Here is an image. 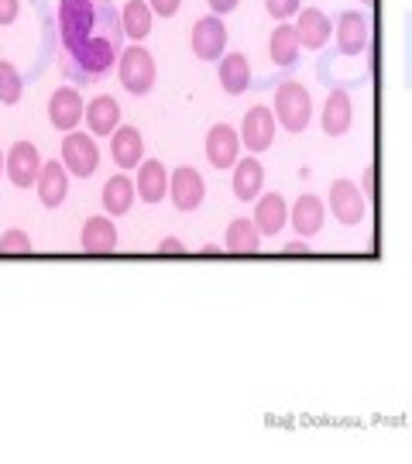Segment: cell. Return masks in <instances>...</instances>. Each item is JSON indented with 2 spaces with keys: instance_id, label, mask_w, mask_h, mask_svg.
Returning a JSON list of instances; mask_svg holds the SVG:
<instances>
[{
  "instance_id": "9a60e30c",
  "label": "cell",
  "mask_w": 412,
  "mask_h": 464,
  "mask_svg": "<svg viewBox=\"0 0 412 464\" xmlns=\"http://www.w3.org/2000/svg\"><path fill=\"white\" fill-rule=\"evenodd\" d=\"M323 220H327V203L313 193H302L289 210V224L296 227L299 237H313L323 231Z\"/></svg>"
},
{
  "instance_id": "603a6c76",
  "label": "cell",
  "mask_w": 412,
  "mask_h": 464,
  "mask_svg": "<svg viewBox=\"0 0 412 464\" xmlns=\"http://www.w3.org/2000/svg\"><path fill=\"white\" fill-rule=\"evenodd\" d=\"M86 128L90 134H100V138H107V134H114L120 128V103L114 97H93L86 103Z\"/></svg>"
},
{
  "instance_id": "cb8c5ba5",
  "label": "cell",
  "mask_w": 412,
  "mask_h": 464,
  "mask_svg": "<svg viewBox=\"0 0 412 464\" xmlns=\"http://www.w3.org/2000/svg\"><path fill=\"white\" fill-rule=\"evenodd\" d=\"M299 52H302V42H299L296 24H285V21H282L279 28L272 32V38H268V55H272V63L279 69L296 66Z\"/></svg>"
},
{
  "instance_id": "d590c367",
  "label": "cell",
  "mask_w": 412,
  "mask_h": 464,
  "mask_svg": "<svg viewBox=\"0 0 412 464\" xmlns=\"http://www.w3.org/2000/svg\"><path fill=\"white\" fill-rule=\"evenodd\" d=\"M361 189H364V197L368 199H375V169H368V172H364Z\"/></svg>"
},
{
  "instance_id": "30bf717a",
  "label": "cell",
  "mask_w": 412,
  "mask_h": 464,
  "mask_svg": "<svg viewBox=\"0 0 412 464\" xmlns=\"http://www.w3.org/2000/svg\"><path fill=\"white\" fill-rule=\"evenodd\" d=\"M42 155L32 141H14L7 149V179L17 186V189H28V186L38 183V172H42Z\"/></svg>"
},
{
  "instance_id": "e0dca14e",
  "label": "cell",
  "mask_w": 412,
  "mask_h": 464,
  "mask_svg": "<svg viewBox=\"0 0 412 464\" xmlns=\"http://www.w3.org/2000/svg\"><path fill=\"white\" fill-rule=\"evenodd\" d=\"M110 159H114L120 169L141 166V162H145V138H141V131L120 124V128L110 134Z\"/></svg>"
},
{
  "instance_id": "8992f818",
  "label": "cell",
  "mask_w": 412,
  "mask_h": 464,
  "mask_svg": "<svg viewBox=\"0 0 412 464\" xmlns=\"http://www.w3.org/2000/svg\"><path fill=\"white\" fill-rule=\"evenodd\" d=\"M62 166L69 169V176H80V179H90L97 172L100 149L93 141V134L66 131V138H62Z\"/></svg>"
},
{
  "instance_id": "6da1fadb",
  "label": "cell",
  "mask_w": 412,
  "mask_h": 464,
  "mask_svg": "<svg viewBox=\"0 0 412 464\" xmlns=\"http://www.w3.org/2000/svg\"><path fill=\"white\" fill-rule=\"evenodd\" d=\"M103 17H114L110 7H103V0H59V34L66 52L93 38Z\"/></svg>"
},
{
  "instance_id": "d6986e66",
  "label": "cell",
  "mask_w": 412,
  "mask_h": 464,
  "mask_svg": "<svg viewBox=\"0 0 412 464\" xmlns=\"http://www.w3.org/2000/svg\"><path fill=\"white\" fill-rule=\"evenodd\" d=\"M80 248L86 255H110L117 248V227L110 214L107 217H90L80 231Z\"/></svg>"
},
{
  "instance_id": "5bb4252c",
  "label": "cell",
  "mask_w": 412,
  "mask_h": 464,
  "mask_svg": "<svg viewBox=\"0 0 412 464\" xmlns=\"http://www.w3.org/2000/svg\"><path fill=\"white\" fill-rule=\"evenodd\" d=\"M34 189H38V199H42V207H49V210H55V207H62V203H66L69 169L62 166V159H59V162L52 159V162H45V166H42Z\"/></svg>"
},
{
  "instance_id": "83f0119b",
  "label": "cell",
  "mask_w": 412,
  "mask_h": 464,
  "mask_svg": "<svg viewBox=\"0 0 412 464\" xmlns=\"http://www.w3.org/2000/svg\"><path fill=\"white\" fill-rule=\"evenodd\" d=\"M224 245H227V251H234V255H254V251H262V231L254 227V220L237 217V220L227 224Z\"/></svg>"
},
{
  "instance_id": "4fadbf2b",
  "label": "cell",
  "mask_w": 412,
  "mask_h": 464,
  "mask_svg": "<svg viewBox=\"0 0 412 464\" xmlns=\"http://www.w3.org/2000/svg\"><path fill=\"white\" fill-rule=\"evenodd\" d=\"M168 197L176 203V210H196L203 197H206V183H203V176H199L193 166H182L172 172V179H168Z\"/></svg>"
},
{
  "instance_id": "ba28073f",
  "label": "cell",
  "mask_w": 412,
  "mask_h": 464,
  "mask_svg": "<svg viewBox=\"0 0 412 464\" xmlns=\"http://www.w3.org/2000/svg\"><path fill=\"white\" fill-rule=\"evenodd\" d=\"M333 38H337L340 55L358 59V55H364L368 45H371V24H368V17L358 14V11H344V14L337 17V24H333Z\"/></svg>"
},
{
  "instance_id": "7c38bea8",
  "label": "cell",
  "mask_w": 412,
  "mask_h": 464,
  "mask_svg": "<svg viewBox=\"0 0 412 464\" xmlns=\"http://www.w3.org/2000/svg\"><path fill=\"white\" fill-rule=\"evenodd\" d=\"M82 117H86V107H82V97L76 86H59L49 97L52 128H59V131H76V124H80Z\"/></svg>"
},
{
  "instance_id": "3957f363",
  "label": "cell",
  "mask_w": 412,
  "mask_h": 464,
  "mask_svg": "<svg viewBox=\"0 0 412 464\" xmlns=\"http://www.w3.org/2000/svg\"><path fill=\"white\" fill-rule=\"evenodd\" d=\"M275 121L289 134H302L313 121V97L299 80H285L275 90Z\"/></svg>"
},
{
  "instance_id": "8d00e7d4",
  "label": "cell",
  "mask_w": 412,
  "mask_h": 464,
  "mask_svg": "<svg viewBox=\"0 0 412 464\" xmlns=\"http://www.w3.org/2000/svg\"><path fill=\"white\" fill-rule=\"evenodd\" d=\"M306 237H302V241H292V245H285V255H306Z\"/></svg>"
},
{
  "instance_id": "e575fe53",
  "label": "cell",
  "mask_w": 412,
  "mask_h": 464,
  "mask_svg": "<svg viewBox=\"0 0 412 464\" xmlns=\"http://www.w3.org/2000/svg\"><path fill=\"white\" fill-rule=\"evenodd\" d=\"M158 251H162V255H186V245H182L179 237H162Z\"/></svg>"
},
{
  "instance_id": "44dd1931",
  "label": "cell",
  "mask_w": 412,
  "mask_h": 464,
  "mask_svg": "<svg viewBox=\"0 0 412 464\" xmlns=\"http://www.w3.org/2000/svg\"><path fill=\"white\" fill-rule=\"evenodd\" d=\"M262 186H264V166L254 159V155H247V159H237V166H234V176H231V189L234 197L247 203V199H258L262 197Z\"/></svg>"
},
{
  "instance_id": "277c9868",
  "label": "cell",
  "mask_w": 412,
  "mask_h": 464,
  "mask_svg": "<svg viewBox=\"0 0 412 464\" xmlns=\"http://www.w3.org/2000/svg\"><path fill=\"white\" fill-rule=\"evenodd\" d=\"M117 80L131 97H145L155 86V59L141 45H128L117 59Z\"/></svg>"
},
{
  "instance_id": "f35d334b",
  "label": "cell",
  "mask_w": 412,
  "mask_h": 464,
  "mask_svg": "<svg viewBox=\"0 0 412 464\" xmlns=\"http://www.w3.org/2000/svg\"><path fill=\"white\" fill-rule=\"evenodd\" d=\"M361 4H364V7H371V4H375V0H361Z\"/></svg>"
},
{
  "instance_id": "ac0fdd59",
  "label": "cell",
  "mask_w": 412,
  "mask_h": 464,
  "mask_svg": "<svg viewBox=\"0 0 412 464\" xmlns=\"http://www.w3.org/2000/svg\"><path fill=\"white\" fill-rule=\"evenodd\" d=\"M296 17H299L296 32H299V42H302V49H310V52L323 49V45L330 42V34H333V24H330V17L323 14L320 7H302Z\"/></svg>"
},
{
  "instance_id": "7a4b0ae2",
  "label": "cell",
  "mask_w": 412,
  "mask_h": 464,
  "mask_svg": "<svg viewBox=\"0 0 412 464\" xmlns=\"http://www.w3.org/2000/svg\"><path fill=\"white\" fill-rule=\"evenodd\" d=\"M120 59V52H117V38H107V34H93V38H86L82 45L66 52V69L69 76H80V80H97L103 72H110L114 63Z\"/></svg>"
},
{
  "instance_id": "484cf974",
  "label": "cell",
  "mask_w": 412,
  "mask_h": 464,
  "mask_svg": "<svg viewBox=\"0 0 412 464\" xmlns=\"http://www.w3.org/2000/svg\"><path fill=\"white\" fill-rule=\"evenodd\" d=\"M220 86H224V93H244L247 86H251V63H247L244 52H231V55H224L220 59Z\"/></svg>"
},
{
  "instance_id": "5b68a950",
  "label": "cell",
  "mask_w": 412,
  "mask_h": 464,
  "mask_svg": "<svg viewBox=\"0 0 412 464\" xmlns=\"http://www.w3.org/2000/svg\"><path fill=\"white\" fill-rule=\"evenodd\" d=\"M189 49L199 63H216L224 49H227V24L220 14H206L193 24V34H189Z\"/></svg>"
},
{
  "instance_id": "8fae6325",
  "label": "cell",
  "mask_w": 412,
  "mask_h": 464,
  "mask_svg": "<svg viewBox=\"0 0 412 464\" xmlns=\"http://www.w3.org/2000/svg\"><path fill=\"white\" fill-rule=\"evenodd\" d=\"M206 159L214 169H234L241 159V131L231 124H214L206 131Z\"/></svg>"
},
{
  "instance_id": "f546056e",
  "label": "cell",
  "mask_w": 412,
  "mask_h": 464,
  "mask_svg": "<svg viewBox=\"0 0 412 464\" xmlns=\"http://www.w3.org/2000/svg\"><path fill=\"white\" fill-rule=\"evenodd\" d=\"M32 251V237L24 231H4L0 234V255H28Z\"/></svg>"
},
{
  "instance_id": "52a82bcc",
  "label": "cell",
  "mask_w": 412,
  "mask_h": 464,
  "mask_svg": "<svg viewBox=\"0 0 412 464\" xmlns=\"http://www.w3.org/2000/svg\"><path fill=\"white\" fill-rule=\"evenodd\" d=\"M330 214L337 217L344 227L364 224V217H368V197H364V189H358V183H350V179L330 183Z\"/></svg>"
},
{
  "instance_id": "f1b7e54d",
  "label": "cell",
  "mask_w": 412,
  "mask_h": 464,
  "mask_svg": "<svg viewBox=\"0 0 412 464\" xmlns=\"http://www.w3.org/2000/svg\"><path fill=\"white\" fill-rule=\"evenodd\" d=\"M24 93V80H21V72H17L14 63H0V103H17Z\"/></svg>"
},
{
  "instance_id": "ffe728a7",
  "label": "cell",
  "mask_w": 412,
  "mask_h": 464,
  "mask_svg": "<svg viewBox=\"0 0 412 464\" xmlns=\"http://www.w3.org/2000/svg\"><path fill=\"white\" fill-rule=\"evenodd\" d=\"M354 124V103H350V93L347 90H333L323 103V134L330 138H344Z\"/></svg>"
},
{
  "instance_id": "4dcf8cb0",
  "label": "cell",
  "mask_w": 412,
  "mask_h": 464,
  "mask_svg": "<svg viewBox=\"0 0 412 464\" xmlns=\"http://www.w3.org/2000/svg\"><path fill=\"white\" fill-rule=\"evenodd\" d=\"M264 11L275 17V21H289V17H296L302 7H299V0H264Z\"/></svg>"
},
{
  "instance_id": "d6a6232c",
  "label": "cell",
  "mask_w": 412,
  "mask_h": 464,
  "mask_svg": "<svg viewBox=\"0 0 412 464\" xmlns=\"http://www.w3.org/2000/svg\"><path fill=\"white\" fill-rule=\"evenodd\" d=\"M21 14V0H0V24H14Z\"/></svg>"
},
{
  "instance_id": "74e56055",
  "label": "cell",
  "mask_w": 412,
  "mask_h": 464,
  "mask_svg": "<svg viewBox=\"0 0 412 464\" xmlns=\"http://www.w3.org/2000/svg\"><path fill=\"white\" fill-rule=\"evenodd\" d=\"M0 176H7V155L0 151Z\"/></svg>"
},
{
  "instance_id": "9c48e42d",
  "label": "cell",
  "mask_w": 412,
  "mask_h": 464,
  "mask_svg": "<svg viewBox=\"0 0 412 464\" xmlns=\"http://www.w3.org/2000/svg\"><path fill=\"white\" fill-rule=\"evenodd\" d=\"M272 141H275V111L258 103L241 121V145L258 155V151L272 149Z\"/></svg>"
},
{
  "instance_id": "2e32d148",
  "label": "cell",
  "mask_w": 412,
  "mask_h": 464,
  "mask_svg": "<svg viewBox=\"0 0 412 464\" xmlns=\"http://www.w3.org/2000/svg\"><path fill=\"white\" fill-rule=\"evenodd\" d=\"M254 227L262 231V237H275V234H282V227L289 224V203H285V197L282 193H264V197H258V203H254Z\"/></svg>"
},
{
  "instance_id": "4316f807",
  "label": "cell",
  "mask_w": 412,
  "mask_h": 464,
  "mask_svg": "<svg viewBox=\"0 0 412 464\" xmlns=\"http://www.w3.org/2000/svg\"><path fill=\"white\" fill-rule=\"evenodd\" d=\"M151 24H155V11H151L149 0H128L124 4V11H120V32L128 34L131 42L149 38Z\"/></svg>"
},
{
  "instance_id": "d4e9b609",
  "label": "cell",
  "mask_w": 412,
  "mask_h": 464,
  "mask_svg": "<svg viewBox=\"0 0 412 464\" xmlns=\"http://www.w3.org/2000/svg\"><path fill=\"white\" fill-rule=\"evenodd\" d=\"M134 197H138V186H134L131 176H110L107 183H103V193H100V199H103V210L110 217H124L128 210L134 207Z\"/></svg>"
},
{
  "instance_id": "1f68e13d",
  "label": "cell",
  "mask_w": 412,
  "mask_h": 464,
  "mask_svg": "<svg viewBox=\"0 0 412 464\" xmlns=\"http://www.w3.org/2000/svg\"><path fill=\"white\" fill-rule=\"evenodd\" d=\"M149 4L158 17H176L179 14V7H182V0H149Z\"/></svg>"
},
{
  "instance_id": "836d02e7",
  "label": "cell",
  "mask_w": 412,
  "mask_h": 464,
  "mask_svg": "<svg viewBox=\"0 0 412 464\" xmlns=\"http://www.w3.org/2000/svg\"><path fill=\"white\" fill-rule=\"evenodd\" d=\"M206 4H210V11H214V14H231V11H237V4H241V0H206Z\"/></svg>"
},
{
  "instance_id": "7402d4cb",
  "label": "cell",
  "mask_w": 412,
  "mask_h": 464,
  "mask_svg": "<svg viewBox=\"0 0 412 464\" xmlns=\"http://www.w3.org/2000/svg\"><path fill=\"white\" fill-rule=\"evenodd\" d=\"M168 179H172V172H165V166L158 159H149V162H141L138 166V199L141 203H162L165 193H168Z\"/></svg>"
}]
</instances>
